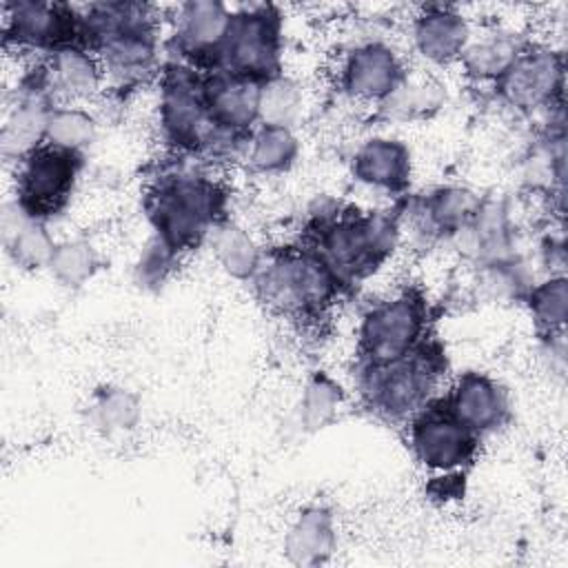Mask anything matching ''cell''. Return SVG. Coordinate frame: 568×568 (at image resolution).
Returning <instances> with one entry per match:
<instances>
[{
	"label": "cell",
	"instance_id": "1",
	"mask_svg": "<svg viewBox=\"0 0 568 568\" xmlns=\"http://www.w3.org/2000/svg\"><path fill=\"white\" fill-rule=\"evenodd\" d=\"M399 215L393 211L337 209L311 222L308 244L344 286L373 275L397 248Z\"/></svg>",
	"mask_w": 568,
	"mask_h": 568
},
{
	"label": "cell",
	"instance_id": "2",
	"mask_svg": "<svg viewBox=\"0 0 568 568\" xmlns=\"http://www.w3.org/2000/svg\"><path fill=\"white\" fill-rule=\"evenodd\" d=\"M224 189L200 171L160 175L144 195V211L153 233L175 257L197 248L224 222Z\"/></svg>",
	"mask_w": 568,
	"mask_h": 568
},
{
	"label": "cell",
	"instance_id": "3",
	"mask_svg": "<svg viewBox=\"0 0 568 568\" xmlns=\"http://www.w3.org/2000/svg\"><path fill=\"white\" fill-rule=\"evenodd\" d=\"M251 284L266 308L288 320H320L346 288L306 244L264 253Z\"/></svg>",
	"mask_w": 568,
	"mask_h": 568
},
{
	"label": "cell",
	"instance_id": "4",
	"mask_svg": "<svg viewBox=\"0 0 568 568\" xmlns=\"http://www.w3.org/2000/svg\"><path fill=\"white\" fill-rule=\"evenodd\" d=\"M446 371L444 346L428 335L417 348L390 364L359 368L357 384L375 415L390 424H406L435 399Z\"/></svg>",
	"mask_w": 568,
	"mask_h": 568
},
{
	"label": "cell",
	"instance_id": "5",
	"mask_svg": "<svg viewBox=\"0 0 568 568\" xmlns=\"http://www.w3.org/2000/svg\"><path fill=\"white\" fill-rule=\"evenodd\" d=\"M160 102L158 120L162 138L180 153L222 158L244 149V142L222 135L209 120L202 71L180 62L169 60L162 64L160 73Z\"/></svg>",
	"mask_w": 568,
	"mask_h": 568
},
{
	"label": "cell",
	"instance_id": "6",
	"mask_svg": "<svg viewBox=\"0 0 568 568\" xmlns=\"http://www.w3.org/2000/svg\"><path fill=\"white\" fill-rule=\"evenodd\" d=\"M428 300L417 286L375 302L357 328L359 368L384 366L408 355L428 337Z\"/></svg>",
	"mask_w": 568,
	"mask_h": 568
},
{
	"label": "cell",
	"instance_id": "7",
	"mask_svg": "<svg viewBox=\"0 0 568 568\" xmlns=\"http://www.w3.org/2000/svg\"><path fill=\"white\" fill-rule=\"evenodd\" d=\"M217 69L255 82L282 73V16L273 4L233 11Z\"/></svg>",
	"mask_w": 568,
	"mask_h": 568
},
{
	"label": "cell",
	"instance_id": "8",
	"mask_svg": "<svg viewBox=\"0 0 568 568\" xmlns=\"http://www.w3.org/2000/svg\"><path fill=\"white\" fill-rule=\"evenodd\" d=\"M82 166V153H71L47 142L40 144L16 164L13 202L29 217L47 222L69 204Z\"/></svg>",
	"mask_w": 568,
	"mask_h": 568
},
{
	"label": "cell",
	"instance_id": "9",
	"mask_svg": "<svg viewBox=\"0 0 568 568\" xmlns=\"http://www.w3.org/2000/svg\"><path fill=\"white\" fill-rule=\"evenodd\" d=\"M564 53L541 42H524L517 58L493 84L495 95L517 113L561 109Z\"/></svg>",
	"mask_w": 568,
	"mask_h": 568
},
{
	"label": "cell",
	"instance_id": "10",
	"mask_svg": "<svg viewBox=\"0 0 568 568\" xmlns=\"http://www.w3.org/2000/svg\"><path fill=\"white\" fill-rule=\"evenodd\" d=\"M406 424L410 453L428 473L457 475L475 462L481 437L457 422L439 397L430 399Z\"/></svg>",
	"mask_w": 568,
	"mask_h": 568
},
{
	"label": "cell",
	"instance_id": "11",
	"mask_svg": "<svg viewBox=\"0 0 568 568\" xmlns=\"http://www.w3.org/2000/svg\"><path fill=\"white\" fill-rule=\"evenodd\" d=\"M4 47L53 53L64 47H87L82 11L64 2L18 0L2 4Z\"/></svg>",
	"mask_w": 568,
	"mask_h": 568
},
{
	"label": "cell",
	"instance_id": "12",
	"mask_svg": "<svg viewBox=\"0 0 568 568\" xmlns=\"http://www.w3.org/2000/svg\"><path fill=\"white\" fill-rule=\"evenodd\" d=\"M226 4L217 0H191L178 7L171 49L175 60L209 73L220 64V53L231 27Z\"/></svg>",
	"mask_w": 568,
	"mask_h": 568
},
{
	"label": "cell",
	"instance_id": "13",
	"mask_svg": "<svg viewBox=\"0 0 568 568\" xmlns=\"http://www.w3.org/2000/svg\"><path fill=\"white\" fill-rule=\"evenodd\" d=\"M408 75L402 55L384 40H366L353 47L337 73L339 89L357 102L382 104Z\"/></svg>",
	"mask_w": 568,
	"mask_h": 568
},
{
	"label": "cell",
	"instance_id": "14",
	"mask_svg": "<svg viewBox=\"0 0 568 568\" xmlns=\"http://www.w3.org/2000/svg\"><path fill=\"white\" fill-rule=\"evenodd\" d=\"M260 84L262 82L240 78L222 69L202 73L206 113L211 124L222 135L244 144L248 142L251 133L260 124L257 120Z\"/></svg>",
	"mask_w": 568,
	"mask_h": 568
},
{
	"label": "cell",
	"instance_id": "15",
	"mask_svg": "<svg viewBox=\"0 0 568 568\" xmlns=\"http://www.w3.org/2000/svg\"><path fill=\"white\" fill-rule=\"evenodd\" d=\"M53 106L55 102L44 87L42 69L38 62L36 69L22 78L18 98L2 122L0 146L7 162L18 164L24 155L44 144L47 120Z\"/></svg>",
	"mask_w": 568,
	"mask_h": 568
},
{
	"label": "cell",
	"instance_id": "16",
	"mask_svg": "<svg viewBox=\"0 0 568 568\" xmlns=\"http://www.w3.org/2000/svg\"><path fill=\"white\" fill-rule=\"evenodd\" d=\"M439 399L457 422L479 437L504 426L510 415L504 386L488 373L479 371L457 375L453 386Z\"/></svg>",
	"mask_w": 568,
	"mask_h": 568
},
{
	"label": "cell",
	"instance_id": "17",
	"mask_svg": "<svg viewBox=\"0 0 568 568\" xmlns=\"http://www.w3.org/2000/svg\"><path fill=\"white\" fill-rule=\"evenodd\" d=\"M351 175L368 189L404 195L413 180V153L399 138H366L351 158Z\"/></svg>",
	"mask_w": 568,
	"mask_h": 568
},
{
	"label": "cell",
	"instance_id": "18",
	"mask_svg": "<svg viewBox=\"0 0 568 568\" xmlns=\"http://www.w3.org/2000/svg\"><path fill=\"white\" fill-rule=\"evenodd\" d=\"M410 38L417 55L435 67L459 62L473 38L468 18L450 4H426L410 24Z\"/></svg>",
	"mask_w": 568,
	"mask_h": 568
},
{
	"label": "cell",
	"instance_id": "19",
	"mask_svg": "<svg viewBox=\"0 0 568 568\" xmlns=\"http://www.w3.org/2000/svg\"><path fill=\"white\" fill-rule=\"evenodd\" d=\"M44 87L55 104L91 100L106 82L98 55L87 47H64L40 60Z\"/></svg>",
	"mask_w": 568,
	"mask_h": 568
},
{
	"label": "cell",
	"instance_id": "20",
	"mask_svg": "<svg viewBox=\"0 0 568 568\" xmlns=\"http://www.w3.org/2000/svg\"><path fill=\"white\" fill-rule=\"evenodd\" d=\"M481 195L462 184H442L417 197L410 206L413 222L426 237L453 240L462 229L470 224Z\"/></svg>",
	"mask_w": 568,
	"mask_h": 568
},
{
	"label": "cell",
	"instance_id": "21",
	"mask_svg": "<svg viewBox=\"0 0 568 568\" xmlns=\"http://www.w3.org/2000/svg\"><path fill=\"white\" fill-rule=\"evenodd\" d=\"M335 548V515L322 504L304 506L284 532V555L293 566H322L333 557Z\"/></svg>",
	"mask_w": 568,
	"mask_h": 568
},
{
	"label": "cell",
	"instance_id": "22",
	"mask_svg": "<svg viewBox=\"0 0 568 568\" xmlns=\"http://www.w3.org/2000/svg\"><path fill=\"white\" fill-rule=\"evenodd\" d=\"M2 235L13 264L27 271L47 268L58 244L51 237L47 222L29 217L16 202L4 204Z\"/></svg>",
	"mask_w": 568,
	"mask_h": 568
},
{
	"label": "cell",
	"instance_id": "23",
	"mask_svg": "<svg viewBox=\"0 0 568 568\" xmlns=\"http://www.w3.org/2000/svg\"><path fill=\"white\" fill-rule=\"evenodd\" d=\"M524 42L526 40H521L517 33L490 31L481 38H470L457 64L473 82L495 84L517 58Z\"/></svg>",
	"mask_w": 568,
	"mask_h": 568
},
{
	"label": "cell",
	"instance_id": "24",
	"mask_svg": "<svg viewBox=\"0 0 568 568\" xmlns=\"http://www.w3.org/2000/svg\"><path fill=\"white\" fill-rule=\"evenodd\" d=\"M209 237L213 257L229 277L240 282H251L255 277L262 266L264 251L244 226L224 220L213 229Z\"/></svg>",
	"mask_w": 568,
	"mask_h": 568
},
{
	"label": "cell",
	"instance_id": "25",
	"mask_svg": "<svg viewBox=\"0 0 568 568\" xmlns=\"http://www.w3.org/2000/svg\"><path fill=\"white\" fill-rule=\"evenodd\" d=\"M300 155V140L293 129L257 124L244 146L246 166L257 175L286 173Z\"/></svg>",
	"mask_w": 568,
	"mask_h": 568
},
{
	"label": "cell",
	"instance_id": "26",
	"mask_svg": "<svg viewBox=\"0 0 568 568\" xmlns=\"http://www.w3.org/2000/svg\"><path fill=\"white\" fill-rule=\"evenodd\" d=\"M446 102V87L430 75H406L379 109L393 120H424L437 113Z\"/></svg>",
	"mask_w": 568,
	"mask_h": 568
},
{
	"label": "cell",
	"instance_id": "27",
	"mask_svg": "<svg viewBox=\"0 0 568 568\" xmlns=\"http://www.w3.org/2000/svg\"><path fill=\"white\" fill-rule=\"evenodd\" d=\"M524 302L544 337L564 335L568 317V280L564 273H552L546 280L530 284Z\"/></svg>",
	"mask_w": 568,
	"mask_h": 568
},
{
	"label": "cell",
	"instance_id": "28",
	"mask_svg": "<svg viewBox=\"0 0 568 568\" xmlns=\"http://www.w3.org/2000/svg\"><path fill=\"white\" fill-rule=\"evenodd\" d=\"M302 106H304V91L300 82L286 75L284 71L260 84V102H257L260 124L293 129L302 115Z\"/></svg>",
	"mask_w": 568,
	"mask_h": 568
},
{
	"label": "cell",
	"instance_id": "29",
	"mask_svg": "<svg viewBox=\"0 0 568 568\" xmlns=\"http://www.w3.org/2000/svg\"><path fill=\"white\" fill-rule=\"evenodd\" d=\"M98 120L80 104H55L47 120L44 142L71 153H84L95 142Z\"/></svg>",
	"mask_w": 568,
	"mask_h": 568
},
{
	"label": "cell",
	"instance_id": "30",
	"mask_svg": "<svg viewBox=\"0 0 568 568\" xmlns=\"http://www.w3.org/2000/svg\"><path fill=\"white\" fill-rule=\"evenodd\" d=\"M100 266L102 260L98 248L89 240L73 237L55 244L47 271L64 288H80L95 277Z\"/></svg>",
	"mask_w": 568,
	"mask_h": 568
},
{
	"label": "cell",
	"instance_id": "31",
	"mask_svg": "<svg viewBox=\"0 0 568 568\" xmlns=\"http://www.w3.org/2000/svg\"><path fill=\"white\" fill-rule=\"evenodd\" d=\"M344 404V388L328 373L315 371L300 395V426L315 433L328 426Z\"/></svg>",
	"mask_w": 568,
	"mask_h": 568
},
{
	"label": "cell",
	"instance_id": "32",
	"mask_svg": "<svg viewBox=\"0 0 568 568\" xmlns=\"http://www.w3.org/2000/svg\"><path fill=\"white\" fill-rule=\"evenodd\" d=\"M91 415H93V424L106 435L133 430L142 415L140 397L129 388L106 386L95 393L91 404Z\"/></svg>",
	"mask_w": 568,
	"mask_h": 568
},
{
	"label": "cell",
	"instance_id": "33",
	"mask_svg": "<svg viewBox=\"0 0 568 568\" xmlns=\"http://www.w3.org/2000/svg\"><path fill=\"white\" fill-rule=\"evenodd\" d=\"M479 284L490 300H513L521 297L528 291V282L521 264L515 257L479 264Z\"/></svg>",
	"mask_w": 568,
	"mask_h": 568
}]
</instances>
